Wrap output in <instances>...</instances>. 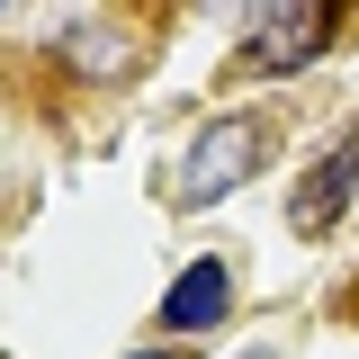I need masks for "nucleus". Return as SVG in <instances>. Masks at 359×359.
I'll list each match as a JSON object with an SVG mask.
<instances>
[{"label":"nucleus","mask_w":359,"mask_h":359,"mask_svg":"<svg viewBox=\"0 0 359 359\" xmlns=\"http://www.w3.org/2000/svg\"><path fill=\"white\" fill-rule=\"evenodd\" d=\"M224 306H233V278H224V261H189L171 278V297H162V323L171 332H216Z\"/></svg>","instance_id":"7ed1b4c3"},{"label":"nucleus","mask_w":359,"mask_h":359,"mask_svg":"<svg viewBox=\"0 0 359 359\" xmlns=\"http://www.w3.org/2000/svg\"><path fill=\"white\" fill-rule=\"evenodd\" d=\"M135 359H162V351H135Z\"/></svg>","instance_id":"39448f33"},{"label":"nucleus","mask_w":359,"mask_h":359,"mask_svg":"<svg viewBox=\"0 0 359 359\" xmlns=\"http://www.w3.org/2000/svg\"><path fill=\"white\" fill-rule=\"evenodd\" d=\"M351 171H359V153H351V144H332V153H323V162L306 171V189H297V207H287V216H297V233H314V224H332L341 207H351V189H341Z\"/></svg>","instance_id":"20e7f679"},{"label":"nucleus","mask_w":359,"mask_h":359,"mask_svg":"<svg viewBox=\"0 0 359 359\" xmlns=\"http://www.w3.org/2000/svg\"><path fill=\"white\" fill-rule=\"evenodd\" d=\"M252 162H261V126L252 117H216L198 135V153L180 162V207H216L233 180H252Z\"/></svg>","instance_id":"f257e3e1"},{"label":"nucleus","mask_w":359,"mask_h":359,"mask_svg":"<svg viewBox=\"0 0 359 359\" xmlns=\"http://www.w3.org/2000/svg\"><path fill=\"white\" fill-rule=\"evenodd\" d=\"M314 54H323V9L314 0H269V9L243 18V63L252 72H297Z\"/></svg>","instance_id":"f03ea898"}]
</instances>
